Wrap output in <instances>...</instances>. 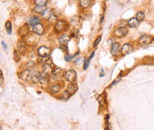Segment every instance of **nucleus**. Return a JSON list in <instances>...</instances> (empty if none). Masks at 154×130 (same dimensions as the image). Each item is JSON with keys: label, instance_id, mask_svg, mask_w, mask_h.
I'll return each mask as SVG.
<instances>
[{"label": "nucleus", "instance_id": "5", "mask_svg": "<svg viewBox=\"0 0 154 130\" xmlns=\"http://www.w3.org/2000/svg\"><path fill=\"white\" fill-rule=\"evenodd\" d=\"M19 77L21 78L22 81H28L32 79V74H31V72H30L29 70L27 69V70H24V71L21 72V74H19Z\"/></svg>", "mask_w": 154, "mask_h": 130}, {"label": "nucleus", "instance_id": "31", "mask_svg": "<svg viewBox=\"0 0 154 130\" xmlns=\"http://www.w3.org/2000/svg\"><path fill=\"white\" fill-rule=\"evenodd\" d=\"M60 49L62 50L63 51H65V52H67V48H66V45H61V46H60Z\"/></svg>", "mask_w": 154, "mask_h": 130}, {"label": "nucleus", "instance_id": "28", "mask_svg": "<svg viewBox=\"0 0 154 130\" xmlns=\"http://www.w3.org/2000/svg\"><path fill=\"white\" fill-rule=\"evenodd\" d=\"M89 64H90V60L88 59H85L84 61H83V70H86L88 68Z\"/></svg>", "mask_w": 154, "mask_h": 130}, {"label": "nucleus", "instance_id": "2", "mask_svg": "<svg viewBox=\"0 0 154 130\" xmlns=\"http://www.w3.org/2000/svg\"><path fill=\"white\" fill-rule=\"evenodd\" d=\"M68 27V24L66 21L64 20H60V21H58L54 25V29L57 33H61L64 32Z\"/></svg>", "mask_w": 154, "mask_h": 130}, {"label": "nucleus", "instance_id": "21", "mask_svg": "<svg viewBox=\"0 0 154 130\" xmlns=\"http://www.w3.org/2000/svg\"><path fill=\"white\" fill-rule=\"evenodd\" d=\"M37 23H39V18L37 17H31L28 21V24H30L31 26H35Z\"/></svg>", "mask_w": 154, "mask_h": 130}, {"label": "nucleus", "instance_id": "9", "mask_svg": "<svg viewBox=\"0 0 154 130\" xmlns=\"http://www.w3.org/2000/svg\"><path fill=\"white\" fill-rule=\"evenodd\" d=\"M33 31H34L36 35H38V36H41V35H43V32H44V27H43V25L41 24V23H37L36 25L33 26Z\"/></svg>", "mask_w": 154, "mask_h": 130}, {"label": "nucleus", "instance_id": "35", "mask_svg": "<svg viewBox=\"0 0 154 130\" xmlns=\"http://www.w3.org/2000/svg\"><path fill=\"white\" fill-rule=\"evenodd\" d=\"M1 74H2V73H1V70H0V76H1Z\"/></svg>", "mask_w": 154, "mask_h": 130}, {"label": "nucleus", "instance_id": "32", "mask_svg": "<svg viewBox=\"0 0 154 130\" xmlns=\"http://www.w3.org/2000/svg\"><path fill=\"white\" fill-rule=\"evenodd\" d=\"M1 43H2V45H3V49H4V50H6V48H7V46H6V43H5L4 41H2V42H1Z\"/></svg>", "mask_w": 154, "mask_h": 130}, {"label": "nucleus", "instance_id": "7", "mask_svg": "<svg viewBox=\"0 0 154 130\" xmlns=\"http://www.w3.org/2000/svg\"><path fill=\"white\" fill-rule=\"evenodd\" d=\"M128 33V28H124V27H121V28H119L117 29H115L114 32H113V35L115 36H118V37H121V36H125Z\"/></svg>", "mask_w": 154, "mask_h": 130}, {"label": "nucleus", "instance_id": "12", "mask_svg": "<svg viewBox=\"0 0 154 130\" xmlns=\"http://www.w3.org/2000/svg\"><path fill=\"white\" fill-rule=\"evenodd\" d=\"M19 53H24L27 51V44L24 41H19L17 43V50Z\"/></svg>", "mask_w": 154, "mask_h": 130}, {"label": "nucleus", "instance_id": "6", "mask_svg": "<svg viewBox=\"0 0 154 130\" xmlns=\"http://www.w3.org/2000/svg\"><path fill=\"white\" fill-rule=\"evenodd\" d=\"M65 78L67 81H69L70 83L73 82L76 80V73L73 70H68L65 74Z\"/></svg>", "mask_w": 154, "mask_h": 130}, {"label": "nucleus", "instance_id": "24", "mask_svg": "<svg viewBox=\"0 0 154 130\" xmlns=\"http://www.w3.org/2000/svg\"><path fill=\"white\" fill-rule=\"evenodd\" d=\"M71 96V95L69 94V92H68L67 90H65V91H63V93H62V95H61V99L62 100H64V101H66V100H67V99H69V97Z\"/></svg>", "mask_w": 154, "mask_h": 130}, {"label": "nucleus", "instance_id": "14", "mask_svg": "<svg viewBox=\"0 0 154 130\" xmlns=\"http://www.w3.org/2000/svg\"><path fill=\"white\" fill-rule=\"evenodd\" d=\"M70 36L66 34H63L62 36L59 37V43L61 45H66L70 41Z\"/></svg>", "mask_w": 154, "mask_h": 130}, {"label": "nucleus", "instance_id": "25", "mask_svg": "<svg viewBox=\"0 0 154 130\" xmlns=\"http://www.w3.org/2000/svg\"><path fill=\"white\" fill-rule=\"evenodd\" d=\"M6 31H7V33L9 35L12 33V23H11V21H7L6 22Z\"/></svg>", "mask_w": 154, "mask_h": 130}, {"label": "nucleus", "instance_id": "17", "mask_svg": "<svg viewBox=\"0 0 154 130\" xmlns=\"http://www.w3.org/2000/svg\"><path fill=\"white\" fill-rule=\"evenodd\" d=\"M77 89H78V87H77L76 83L71 82V83H69V84H68V86H67V91L69 92L70 95L74 94V93L77 91Z\"/></svg>", "mask_w": 154, "mask_h": 130}, {"label": "nucleus", "instance_id": "8", "mask_svg": "<svg viewBox=\"0 0 154 130\" xmlns=\"http://www.w3.org/2000/svg\"><path fill=\"white\" fill-rule=\"evenodd\" d=\"M51 75H52V77L54 78V79L59 80L63 77V75H64V71H63V69H61V68L56 67L54 69V71H53Z\"/></svg>", "mask_w": 154, "mask_h": 130}, {"label": "nucleus", "instance_id": "13", "mask_svg": "<svg viewBox=\"0 0 154 130\" xmlns=\"http://www.w3.org/2000/svg\"><path fill=\"white\" fill-rule=\"evenodd\" d=\"M133 48H132V45L129 44V43H125L124 45L122 46L121 49H120V51H121V54L126 55L128 53H129L130 51H132Z\"/></svg>", "mask_w": 154, "mask_h": 130}, {"label": "nucleus", "instance_id": "10", "mask_svg": "<svg viewBox=\"0 0 154 130\" xmlns=\"http://www.w3.org/2000/svg\"><path fill=\"white\" fill-rule=\"evenodd\" d=\"M120 45L118 43H113L111 45V53L113 56H118L120 54Z\"/></svg>", "mask_w": 154, "mask_h": 130}, {"label": "nucleus", "instance_id": "4", "mask_svg": "<svg viewBox=\"0 0 154 130\" xmlns=\"http://www.w3.org/2000/svg\"><path fill=\"white\" fill-rule=\"evenodd\" d=\"M38 54L42 58H47L51 54V49L49 47H46V46H41L38 49Z\"/></svg>", "mask_w": 154, "mask_h": 130}, {"label": "nucleus", "instance_id": "15", "mask_svg": "<svg viewBox=\"0 0 154 130\" xmlns=\"http://www.w3.org/2000/svg\"><path fill=\"white\" fill-rule=\"evenodd\" d=\"M51 15H52V10L51 9H45L44 11L42 13V17H43V20H46V21H48V20L51 19Z\"/></svg>", "mask_w": 154, "mask_h": 130}, {"label": "nucleus", "instance_id": "20", "mask_svg": "<svg viewBox=\"0 0 154 130\" xmlns=\"http://www.w3.org/2000/svg\"><path fill=\"white\" fill-rule=\"evenodd\" d=\"M128 25L131 28H136L138 25H139V21H137L136 18H131V19L128 21Z\"/></svg>", "mask_w": 154, "mask_h": 130}, {"label": "nucleus", "instance_id": "26", "mask_svg": "<svg viewBox=\"0 0 154 130\" xmlns=\"http://www.w3.org/2000/svg\"><path fill=\"white\" fill-rule=\"evenodd\" d=\"M13 60H15V62H19L21 60V56L17 51H14V52H13Z\"/></svg>", "mask_w": 154, "mask_h": 130}, {"label": "nucleus", "instance_id": "19", "mask_svg": "<svg viewBox=\"0 0 154 130\" xmlns=\"http://www.w3.org/2000/svg\"><path fill=\"white\" fill-rule=\"evenodd\" d=\"M79 5L82 8L86 9V8H88L90 6V5H91V1H90V0H81V1H79Z\"/></svg>", "mask_w": 154, "mask_h": 130}, {"label": "nucleus", "instance_id": "3", "mask_svg": "<svg viewBox=\"0 0 154 130\" xmlns=\"http://www.w3.org/2000/svg\"><path fill=\"white\" fill-rule=\"evenodd\" d=\"M153 39L154 38L150 35H143L138 39V43L141 45H148L153 42Z\"/></svg>", "mask_w": 154, "mask_h": 130}, {"label": "nucleus", "instance_id": "16", "mask_svg": "<svg viewBox=\"0 0 154 130\" xmlns=\"http://www.w3.org/2000/svg\"><path fill=\"white\" fill-rule=\"evenodd\" d=\"M28 24H25V25H23L22 27H21V28L19 29V35L20 36H21L22 37H24V36H26L28 34Z\"/></svg>", "mask_w": 154, "mask_h": 130}, {"label": "nucleus", "instance_id": "11", "mask_svg": "<svg viewBox=\"0 0 154 130\" xmlns=\"http://www.w3.org/2000/svg\"><path fill=\"white\" fill-rule=\"evenodd\" d=\"M42 78H43V75H42L41 73H39V72H35L34 74H32V79H31V81H32V82L35 83V84H38V83H40V81H41Z\"/></svg>", "mask_w": 154, "mask_h": 130}, {"label": "nucleus", "instance_id": "1", "mask_svg": "<svg viewBox=\"0 0 154 130\" xmlns=\"http://www.w3.org/2000/svg\"><path fill=\"white\" fill-rule=\"evenodd\" d=\"M55 66L53 65V63L51 61H47V62L45 63L43 66V76L44 77H48V76L51 75L55 69Z\"/></svg>", "mask_w": 154, "mask_h": 130}, {"label": "nucleus", "instance_id": "18", "mask_svg": "<svg viewBox=\"0 0 154 130\" xmlns=\"http://www.w3.org/2000/svg\"><path fill=\"white\" fill-rule=\"evenodd\" d=\"M60 89H61V86L58 84H52L50 87V91L52 94H58L60 91Z\"/></svg>", "mask_w": 154, "mask_h": 130}, {"label": "nucleus", "instance_id": "27", "mask_svg": "<svg viewBox=\"0 0 154 130\" xmlns=\"http://www.w3.org/2000/svg\"><path fill=\"white\" fill-rule=\"evenodd\" d=\"M100 40H101V36H98V37L96 38V40H95L94 43H93V47L96 48L97 46H98V43H99Z\"/></svg>", "mask_w": 154, "mask_h": 130}, {"label": "nucleus", "instance_id": "30", "mask_svg": "<svg viewBox=\"0 0 154 130\" xmlns=\"http://www.w3.org/2000/svg\"><path fill=\"white\" fill-rule=\"evenodd\" d=\"M73 58V56H71L70 54H66V56H65V60H66V61H71Z\"/></svg>", "mask_w": 154, "mask_h": 130}, {"label": "nucleus", "instance_id": "22", "mask_svg": "<svg viewBox=\"0 0 154 130\" xmlns=\"http://www.w3.org/2000/svg\"><path fill=\"white\" fill-rule=\"evenodd\" d=\"M136 20L138 21H143V20L145 19V14L143 12H138V13H136Z\"/></svg>", "mask_w": 154, "mask_h": 130}, {"label": "nucleus", "instance_id": "34", "mask_svg": "<svg viewBox=\"0 0 154 130\" xmlns=\"http://www.w3.org/2000/svg\"><path fill=\"white\" fill-rule=\"evenodd\" d=\"M93 56H94V52H91V54H90V58H89V60H90V59H91L92 58H93Z\"/></svg>", "mask_w": 154, "mask_h": 130}, {"label": "nucleus", "instance_id": "29", "mask_svg": "<svg viewBox=\"0 0 154 130\" xmlns=\"http://www.w3.org/2000/svg\"><path fill=\"white\" fill-rule=\"evenodd\" d=\"M45 10L44 6H36V12H39V13H43V11Z\"/></svg>", "mask_w": 154, "mask_h": 130}, {"label": "nucleus", "instance_id": "23", "mask_svg": "<svg viewBox=\"0 0 154 130\" xmlns=\"http://www.w3.org/2000/svg\"><path fill=\"white\" fill-rule=\"evenodd\" d=\"M47 3V0H36L35 1V4L36 5V6H45Z\"/></svg>", "mask_w": 154, "mask_h": 130}, {"label": "nucleus", "instance_id": "33", "mask_svg": "<svg viewBox=\"0 0 154 130\" xmlns=\"http://www.w3.org/2000/svg\"><path fill=\"white\" fill-rule=\"evenodd\" d=\"M3 82H4V78L2 76H0V86L3 84Z\"/></svg>", "mask_w": 154, "mask_h": 130}]
</instances>
